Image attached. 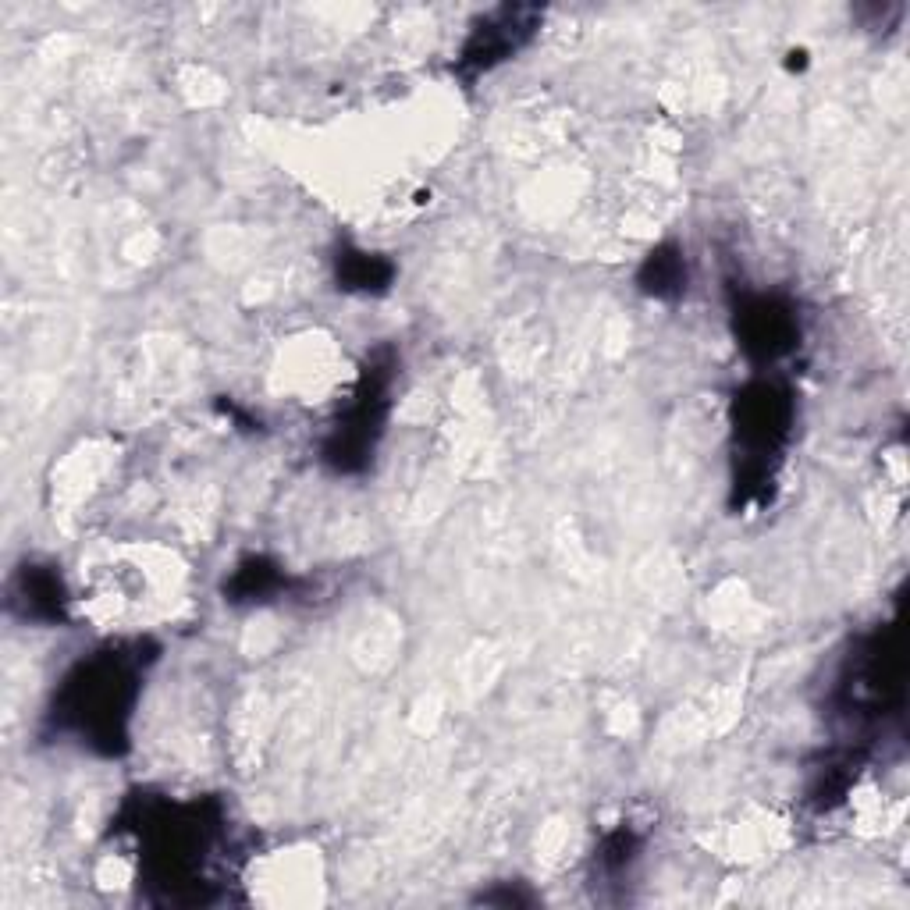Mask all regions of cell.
Masks as SVG:
<instances>
[{
    "mask_svg": "<svg viewBox=\"0 0 910 910\" xmlns=\"http://www.w3.org/2000/svg\"><path fill=\"white\" fill-rule=\"evenodd\" d=\"M25 612L50 615V619L61 612V587H57L54 576H43V573L25 576Z\"/></svg>",
    "mask_w": 910,
    "mask_h": 910,
    "instance_id": "6da1fadb",
    "label": "cell"
},
{
    "mask_svg": "<svg viewBox=\"0 0 910 910\" xmlns=\"http://www.w3.org/2000/svg\"><path fill=\"white\" fill-rule=\"evenodd\" d=\"M647 274H651L655 296H665L669 288L683 285V264H679V256H669V253L651 256V260H647Z\"/></svg>",
    "mask_w": 910,
    "mask_h": 910,
    "instance_id": "7a4b0ae2",
    "label": "cell"
}]
</instances>
